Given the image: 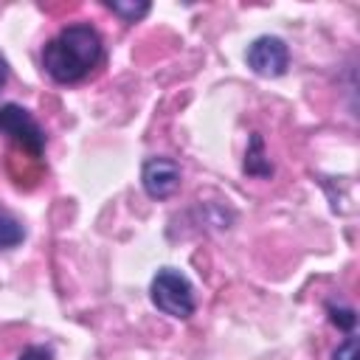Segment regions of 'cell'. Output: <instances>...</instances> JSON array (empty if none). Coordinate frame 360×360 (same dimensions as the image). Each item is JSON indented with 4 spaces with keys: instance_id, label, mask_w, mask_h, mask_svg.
<instances>
[{
    "instance_id": "6da1fadb",
    "label": "cell",
    "mask_w": 360,
    "mask_h": 360,
    "mask_svg": "<svg viewBox=\"0 0 360 360\" xmlns=\"http://www.w3.org/2000/svg\"><path fill=\"white\" fill-rule=\"evenodd\" d=\"M104 59V39L90 22L65 25L42 48V70L56 84H79Z\"/></svg>"
},
{
    "instance_id": "7a4b0ae2",
    "label": "cell",
    "mask_w": 360,
    "mask_h": 360,
    "mask_svg": "<svg viewBox=\"0 0 360 360\" xmlns=\"http://www.w3.org/2000/svg\"><path fill=\"white\" fill-rule=\"evenodd\" d=\"M149 301L158 312L186 321L194 315L197 309V298H194V284L188 281L186 273L174 270V267H160L152 281H149Z\"/></svg>"
},
{
    "instance_id": "3957f363",
    "label": "cell",
    "mask_w": 360,
    "mask_h": 360,
    "mask_svg": "<svg viewBox=\"0 0 360 360\" xmlns=\"http://www.w3.org/2000/svg\"><path fill=\"white\" fill-rule=\"evenodd\" d=\"M0 135L8 138L20 152H25L34 160H39L45 155V146H48L45 129L25 107H20L14 101L0 107Z\"/></svg>"
},
{
    "instance_id": "277c9868",
    "label": "cell",
    "mask_w": 360,
    "mask_h": 360,
    "mask_svg": "<svg viewBox=\"0 0 360 360\" xmlns=\"http://www.w3.org/2000/svg\"><path fill=\"white\" fill-rule=\"evenodd\" d=\"M245 62H248V68L256 76H262V79H278L290 68V48H287V42L281 37L262 34V37H256L248 45Z\"/></svg>"
},
{
    "instance_id": "5b68a950",
    "label": "cell",
    "mask_w": 360,
    "mask_h": 360,
    "mask_svg": "<svg viewBox=\"0 0 360 360\" xmlns=\"http://www.w3.org/2000/svg\"><path fill=\"white\" fill-rule=\"evenodd\" d=\"M183 183V169L174 158L166 155H152L143 160L141 166V186L146 191V197L152 200H169L180 191Z\"/></svg>"
},
{
    "instance_id": "8992f818",
    "label": "cell",
    "mask_w": 360,
    "mask_h": 360,
    "mask_svg": "<svg viewBox=\"0 0 360 360\" xmlns=\"http://www.w3.org/2000/svg\"><path fill=\"white\" fill-rule=\"evenodd\" d=\"M242 169H245V174H250V177H273V163H270V158H267V152H264V141H262L259 132H253L250 141H248Z\"/></svg>"
},
{
    "instance_id": "52a82bcc",
    "label": "cell",
    "mask_w": 360,
    "mask_h": 360,
    "mask_svg": "<svg viewBox=\"0 0 360 360\" xmlns=\"http://www.w3.org/2000/svg\"><path fill=\"white\" fill-rule=\"evenodd\" d=\"M25 242V225L22 219L8 211L6 205H0V250H14Z\"/></svg>"
},
{
    "instance_id": "ba28073f",
    "label": "cell",
    "mask_w": 360,
    "mask_h": 360,
    "mask_svg": "<svg viewBox=\"0 0 360 360\" xmlns=\"http://www.w3.org/2000/svg\"><path fill=\"white\" fill-rule=\"evenodd\" d=\"M104 6L121 20V22H127V25H132V22H141L146 14H149V3H121V0H104Z\"/></svg>"
},
{
    "instance_id": "9c48e42d",
    "label": "cell",
    "mask_w": 360,
    "mask_h": 360,
    "mask_svg": "<svg viewBox=\"0 0 360 360\" xmlns=\"http://www.w3.org/2000/svg\"><path fill=\"white\" fill-rule=\"evenodd\" d=\"M326 312H329L332 326H338V329H340V332H346V335H354V326H357V312H354L352 307H343V304L326 301Z\"/></svg>"
},
{
    "instance_id": "30bf717a",
    "label": "cell",
    "mask_w": 360,
    "mask_h": 360,
    "mask_svg": "<svg viewBox=\"0 0 360 360\" xmlns=\"http://www.w3.org/2000/svg\"><path fill=\"white\" fill-rule=\"evenodd\" d=\"M332 360H357V335H346L343 343L332 352Z\"/></svg>"
},
{
    "instance_id": "8fae6325",
    "label": "cell",
    "mask_w": 360,
    "mask_h": 360,
    "mask_svg": "<svg viewBox=\"0 0 360 360\" xmlns=\"http://www.w3.org/2000/svg\"><path fill=\"white\" fill-rule=\"evenodd\" d=\"M17 360H53V352H51V346H28V349H22V354Z\"/></svg>"
},
{
    "instance_id": "7c38bea8",
    "label": "cell",
    "mask_w": 360,
    "mask_h": 360,
    "mask_svg": "<svg viewBox=\"0 0 360 360\" xmlns=\"http://www.w3.org/2000/svg\"><path fill=\"white\" fill-rule=\"evenodd\" d=\"M8 73H11V70H8V59H6V56H3V51H0V90L6 87V82H8Z\"/></svg>"
}]
</instances>
